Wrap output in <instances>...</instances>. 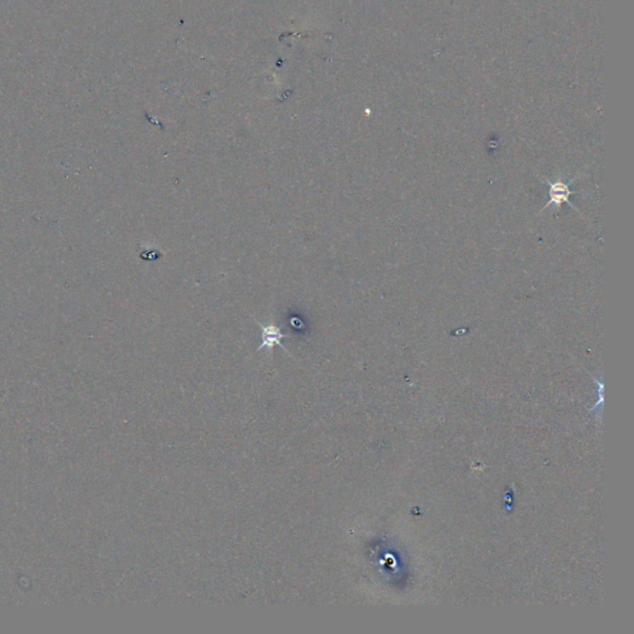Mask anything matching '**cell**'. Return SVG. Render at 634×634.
<instances>
[{
  "label": "cell",
  "instance_id": "obj_1",
  "mask_svg": "<svg viewBox=\"0 0 634 634\" xmlns=\"http://www.w3.org/2000/svg\"><path fill=\"white\" fill-rule=\"evenodd\" d=\"M576 178H571L569 183H564L561 176H559V178H558L555 183H551L550 180L546 178V183H549L550 200L549 202L545 204L543 209L549 208L550 206H554L556 209H560L563 203H569L571 207L577 209V208L575 207L572 203L570 202V196L574 193L570 190V185L574 183V181H576ZM577 211H579V209H577Z\"/></svg>",
  "mask_w": 634,
  "mask_h": 634
},
{
  "label": "cell",
  "instance_id": "obj_2",
  "mask_svg": "<svg viewBox=\"0 0 634 634\" xmlns=\"http://www.w3.org/2000/svg\"><path fill=\"white\" fill-rule=\"evenodd\" d=\"M259 326L262 327L263 337V343L262 346L259 347V351L262 348L272 350L275 345L282 347V338L287 337V335H284L279 327L275 325H262L260 322H259Z\"/></svg>",
  "mask_w": 634,
  "mask_h": 634
}]
</instances>
